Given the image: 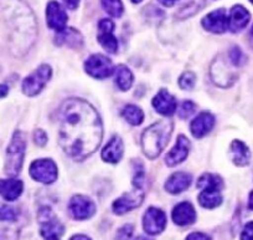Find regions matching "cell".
<instances>
[{
  "mask_svg": "<svg viewBox=\"0 0 253 240\" xmlns=\"http://www.w3.org/2000/svg\"><path fill=\"white\" fill-rule=\"evenodd\" d=\"M103 126L99 115L88 102L69 99L58 111V143L75 161H84L101 144Z\"/></svg>",
  "mask_w": 253,
  "mask_h": 240,
  "instance_id": "6da1fadb",
  "label": "cell"
},
{
  "mask_svg": "<svg viewBox=\"0 0 253 240\" xmlns=\"http://www.w3.org/2000/svg\"><path fill=\"white\" fill-rule=\"evenodd\" d=\"M172 132V122L162 120L148 127L142 134V148L145 156L154 159L160 156L169 142Z\"/></svg>",
  "mask_w": 253,
  "mask_h": 240,
  "instance_id": "7a4b0ae2",
  "label": "cell"
},
{
  "mask_svg": "<svg viewBox=\"0 0 253 240\" xmlns=\"http://www.w3.org/2000/svg\"><path fill=\"white\" fill-rule=\"evenodd\" d=\"M26 149V138L23 132L16 131L6 149L5 173L11 178L16 177L20 173L24 163Z\"/></svg>",
  "mask_w": 253,
  "mask_h": 240,
  "instance_id": "3957f363",
  "label": "cell"
},
{
  "mask_svg": "<svg viewBox=\"0 0 253 240\" xmlns=\"http://www.w3.org/2000/svg\"><path fill=\"white\" fill-rule=\"evenodd\" d=\"M40 223V233L45 240H60L65 233V228L48 207H42L38 214Z\"/></svg>",
  "mask_w": 253,
  "mask_h": 240,
  "instance_id": "277c9868",
  "label": "cell"
},
{
  "mask_svg": "<svg viewBox=\"0 0 253 240\" xmlns=\"http://www.w3.org/2000/svg\"><path fill=\"white\" fill-rule=\"evenodd\" d=\"M52 70L48 65H41L23 81V92L29 97L40 94L51 78Z\"/></svg>",
  "mask_w": 253,
  "mask_h": 240,
  "instance_id": "5b68a950",
  "label": "cell"
},
{
  "mask_svg": "<svg viewBox=\"0 0 253 240\" xmlns=\"http://www.w3.org/2000/svg\"><path fill=\"white\" fill-rule=\"evenodd\" d=\"M29 172L34 180L43 183V184H51L57 180V167H56V163L50 158L34 161Z\"/></svg>",
  "mask_w": 253,
  "mask_h": 240,
  "instance_id": "8992f818",
  "label": "cell"
},
{
  "mask_svg": "<svg viewBox=\"0 0 253 240\" xmlns=\"http://www.w3.org/2000/svg\"><path fill=\"white\" fill-rule=\"evenodd\" d=\"M84 70L91 77L103 80V78L109 77L114 72V66L111 59L101 55V54H94L86 60Z\"/></svg>",
  "mask_w": 253,
  "mask_h": 240,
  "instance_id": "52a82bcc",
  "label": "cell"
},
{
  "mask_svg": "<svg viewBox=\"0 0 253 240\" xmlns=\"http://www.w3.org/2000/svg\"><path fill=\"white\" fill-rule=\"evenodd\" d=\"M145 192L143 188L134 187V189L129 193H124L122 197H119L116 202L113 203V212L116 214L122 215L124 213H128L130 210L139 207L144 200Z\"/></svg>",
  "mask_w": 253,
  "mask_h": 240,
  "instance_id": "ba28073f",
  "label": "cell"
},
{
  "mask_svg": "<svg viewBox=\"0 0 253 240\" xmlns=\"http://www.w3.org/2000/svg\"><path fill=\"white\" fill-rule=\"evenodd\" d=\"M143 227H144L147 234H160L167 227V215L159 208L150 207L145 212L144 218H143Z\"/></svg>",
  "mask_w": 253,
  "mask_h": 240,
  "instance_id": "9c48e42d",
  "label": "cell"
},
{
  "mask_svg": "<svg viewBox=\"0 0 253 240\" xmlns=\"http://www.w3.org/2000/svg\"><path fill=\"white\" fill-rule=\"evenodd\" d=\"M70 213L77 220H84L91 218L96 213V205L84 195H75L71 198L69 204Z\"/></svg>",
  "mask_w": 253,
  "mask_h": 240,
  "instance_id": "30bf717a",
  "label": "cell"
},
{
  "mask_svg": "<svg viewBox=\"0 0 253 240\" xmlns=\"http://www.w3.org/2000/svg\"><path fill=\"white\" fill-rule=\"evenodd\" d=\"M67 20H69V16H67L65 9L61 6V4H58L57 1H50L47 4L46 23H47L48 28L53 29L57 33H61V31L66 29Z\"/></svg>",
  "mask_w": 253,
  "mask_h": 240,
  "instance_id": "8fae6325",
  "label": "cell"
},
{
  "mask_svg": "<svg viewBox=\"0 0 253 240\" xmlns=\"http://www.w3.org/2000/svg\"><path fill=\"white\" fill-rule=\"evenodd\" d=\"M114 23L109 19H102L98 23V39L99 44L103 46L106 51L111 54H116L118 51V40L113 35Z\"/></svg>",
  "mask_w": 253,
  "mask_h": 240,
  "instance_id": "7c38bea8",
  "label": "cell"
},
{
  "mask_svg": "<svg viewBox=\"0 0 253 240\" xmlns=\"http://www.w3.org/2000/svg\"><path fill=\"white\" fill-rule=\"evenodd\" d=\"M203 26L213 34H222L228 29V16L225 9H217L203 19Z\"/></svg>",
  "mask_w": 253,
  "mask_h": 240,
  "instance_id": "4fadbf2b",
  "label": "cell"
},
{
  "mask_svg": "<svg viewBox=\"0 0 253 240\" xmlns=\"http://www.w3.org/2000/svg\"><path fill=\"white\" fill-rule=\"evenodd\" d=\"M190 149V141L185 136L180 134L177 137L176 144L170 149L169 153L165 157V163L168 167H174V166L180 165L186 159Z\"/></svg>",
  "mask_w": 253,
  "mask_h": 240,
  "instance_id": "5bb4252c",
  "label": "cell"
},
{
  "mask_svg": "<svg viewBox=\"0 0 253 240\" xmlns=\"http://www.w3.org/2000/svg\"><path fill=\"white\" fill-rule=\"evenodd\" d=\"M215 116L210 112H201L198 117L193 120L190 124V131L195 138H203L206 134L212 131L215 126Z\"/></svg>",
  "mask_w": 253,
  "mask_h": 240,
  "instance_id": "9a60e30c",
  "label": "cell"
},
{
  "mask_svg": "<svg viewBox=\"0 0 253 240\" xmlns=\"http://www.w3.org/2000/svg\"><path fill=\"white\" fill-rule=\"evenodd\" d=\"M153 106L158 114L163 116H171L176 111L177 102L172 95L169 94V91L165 89H162L158 92L157 96L153 99Z\"/></svg>",
  "mask_w": 253,
  "mask_h": 240,
  "instance_id": "2e32d148",
  "label": "cell"
},
{
  "mask_svg": "<svg viewBox=\"0 0 253 240\" xmlns=\"http://www.w3.org/2000/svg\"><path fill=\"white\" fill-rule=\"evenodd\" d=\"M211 76L216 85L221 87H228L235 82L236 75L228 67L225 61H215L211 67Z\"/></svg>",
  "mask_w": 253,
  "mask_h": 240,
  "instance_id": "e0dca14e",
  "label": "cell"
},
{
  "mask_svg": "<svg viewBox=\"0 0 253 240\" xmlns=\"http://www.w3.org/2000/svg\"><path fill=\"white\" fill-rule=\"evenodd\" d=\"M172 220L179 227H186L195 223L196 212L189 202H181L172 209Z\"/></svg>",
  "mask_w": 253,
  "mask_h": 240,
  "instance_id": "ac0fdd59",
  "label": "cell"
},
{
  "mask_svg": "<svg viewBox=\"0 0 253 240\" xmlns=\"http://www.w3.org/2000/svg\"><path fill=\"white\" fill-rule=\"evenodd\" d=\"M251 20V14L245 6L235 5L230 11L228 16V29L232 33H240L248 25Z\"/></svg>",
  "mask_w": 253,
  "mask_h": 240,
  "instance_id": "d6986e66",
  "label": "cell"
},
{
  "mask_svg": "<svg viewBox=\"0 0 253 240\" xmlns=\"http://www.w3.org/2000/svg\"><path fill=\"white\" fill-rule=\"evenodd\" d=\"M124 146L121 137L114 136L102 151V159L108 163H118L123 157Z\"/></svg>",
  "mask_w": 253,
  "mask_h": 240,
  "instance_id": "ffe728a7",
  "label": "cell"
},
{
  "mask_svg": "<svg viewBox=\"0 0 253 240\" xmlns=\"http://www.w3.org/2000/svg\"><path fill=\"white\" fill-rule=\"evenodd\" d=\"M24 184L21 180L15 178H8V180H0V195L8 202L18 199L23 193Z\"/></svg>",
  "mask_w": 253,
  "mask_h": 240,
  "instance_id": "44dd1931",
  "label": "cell"
},
{
  "mask_svg": "<svg viewBox=\"0 0 253 240\" xmlns=\"http://www.w3.org/2000/svg\"><path fill=\"white\" fill-rule=\"evenodd\" d=\"M191 176L186 172H177L174 173L169 180L165 183V189L171 194H179V193L184 192L191 184Z\"/></svg>",
  "mask_w": 253,
  "mask_h": 240,
  "instance_id": "7402d4cb",
  "label": "cell"
},
{
  "mask_svg": "<svg viewBox=\"0 0 253 240\" xmlns=\"http://www.w3.org/2000/svg\"><path fill=\"white\" fill-rule=\"evenodd\" d=\"M230 156L231 159H232V162L236 166H238V167H245V166H247L250 163L251 152L248 149V147L242 141L235 139L231 143Z\"/></svg>",
  "mask_w": 253,
  "mask_h": 240,
  "instance_id": "603a6c76",
  "label": "cell"
},
{
  "mask_svg": "<svg viewBox=\"0 0 253 240\" xmlns=\"http://www.w3.org/2000/svg\"><path fill=\"white\" fill-rule=\"evenodd\" d=\"M56 44L57 45H67L71 48H81L84 44L82 35L75 29L69 28L62 30L61 33H57L56 35Z\"/></svg>",
  "mask_w": 253,
  "mask_h": 240,
  "instance_id": "cb8c5ba5",
  "label": "cell"
},
{
  "mask_svg": "<svg viewBox=\"0 0 253 240\" xmlns=\"http://www.w3.org/2000/svg\"><path fill=\"white\" fill-rule=\"evenodd\" d=\"M199 203L201 207L212 209V208L218 207L222 203V195H221L220 189L217 188H204L203 192L199 194Z\"/></svg>",
  "mask_w": 253,
  "mask_h": 240,
  "instance_id": "d4e9b609",
  "label": "cell"
},
{
  "mask_svg": "<svg viewBox=\"0 0 253 240\" xmlns=\"http://www.w3.org/2000/svg\"><path fill=\"white\" fill-rule=\"evenodd\" d=\"M114 75H116V84L122 91H126L132 87L134 77L129 68L124 65H119L118 67L114 68Z\"/></svg>",
  "mask_w": 253,
  "mask_h": 240,
  "instance_id": "484cf974",
  "label": "cell"
},
{
  "mask_svg": "<svg viewBox=\"0 0 253 240\" xmlns=\"http://www.w3.org/2000/svg\"><path fill=\"white\" fill-rule=\"evenodd\" d=\"M122 116L132 126H139L144 121V112H143V110L140 107L134 106V105H128V106L124 107L123 111H122Z\"/></svg>",
  "mask_w": 253,
  "mask_h": 240,
  "instance_id": "4316f807",
  "label": "cell"
},
{
  "mask_svg": "<svg viewBox=\"0 0 253 240\" xmlns=\"http://www.w3.org/2000/svg\"><path fill=\"white\" fill-rule=\"evenodd\" d=\"M196 185H198V188H203V189L204 188H217L221 190L223 188V180L218 176L206 173L199 178Z\"/></svg>",
  "mask_w": 253,
  "mask_h": 240,
  "instance_id": "83f0119b",
  "label": "cell"
},
{
  "mask_svg": "<svg viewBox=\"0 0 253 240\" xmlns=\"http://www.w3.org/2000/svg\"><path fill=\"white\" fill-rule=\"evenodd\" d=\"M101 4L104 10L113 18H121L124 11L122 0H101Z\"/></svg>",
  "mask_w": 253,
  "mask_h": 240,
  "instance_id": "f1b7e54d",
  "label": "cell"
},
{
  "mask_svg": "<svg viewBox=\"0 0 253 240\" xmlns=\"http://www.w3.org/2000/svg\"><path fill=\"white\" fill-rule=\"evenodd\" d=\"M196 82V76L194 72H190V71H186V72L182 73L179 78V86L181 87L182 90H191L194 86H195Z\"/></svg>",
  "mask_w": 253,
  "mask_h": 240,
  "instance_id": "f546056e",
  "label": "cell"
},
{
  "mask_svg": "<svg viewBox=\"0 0 253 240\" xmlns=\"http://www.w3.org/2000/svg\"><path fill=\"white\" fill-rule=\"evenodd\" d=\"M228 56H230V62L233 66H237V67H240L246 62V56L243 55L242 50L238 46H233L230 50V55Z\"/></svg>",
  "mask_w": 253,
  "mask_h": 240,
  "instance_id": "4dcf8cb0",
  "label": "cell"
},
{
  "mask_svg": "<svg viewBox=\"0 0 253 240\" xmlns=\"http://www.w3.org/2000/svg\"><path fill=\"white\" fill-rule=\"evenodd\" d=\"M16 219V210L13 207L0 204V220L3 222H14Z\"/></svg>",
  "mask_w": 253,
  "mask_h": 240,
  "instance_id": "1f68e13d",
  "label": "cell"
},
{
  "mask_svg": "<svg viewBox=\"0 0 253 240\" xmlns=\"http://www.w3.org/2000/svg\"><path fill=\"white\" fill-rule=\"evenodd\" d=\"M196 111V105L193 101H184L179 107V116L181 119H187Z\"/></svg>",
  "mask_w": 253,
  "mask_h": 240,
  "instance_id": "d6a6232c",
  "label": "cell"
},
{
  "mask_svg": "<svg viewBox=\"0 0 253 240\" xmlns=\"http://www.w3.org/2000/svg\"><path fill=\"white\" fill-rule=\"evenodd\" d=\"M133 230H134L133 225H130V224L124 225V227H122L121 229L117 232L116 240H129L130 237H132V234H133Z\"/></svg>",
  "mask_w": 253,
  "mask_h": 240,
  "instance_id": "836d02e7",
  "label": "cell"
},
{
  "mask_svg": "<svg viewBox=\"0 0 253 240\" xmlns=\"http://www.w3.org/2000/svg\"><path fill=\"white\" fill-rule=\"evenodd\" d=\"M34 139H35V143L38 144V146L43 147L46 144V142H47V134H46L45 131H42V129H36V131L34 132Z\"/></svg>",
  "mask_w": 253,
  "mask_h": 240,
  "instance_id": "e575fe53",
  "label": "cell"
},
{
  "mask_svg": "<svg viewBox=\"0 0 253 240\" xmlns=\"http://www.w3.org/2000/svg\"><path fill=\"white\" fill-rule=\"evenodd\" d=\"M241 240H253V222L247 223L241 233Z\"/></svg>",
  "mask_w": 253,
  "mask_h": 240,
  "instance_id": "d590c367",
  "label": "cell"
},
{
  "mask_svg": "<svg viewBox=\"0 0 253 240\" xmlns=\"http://www.w3.org/2000/svg\"><path fill=\"white\" fill-rule=\"evenodd\" d=\"M186 240H210V237L203 233H191L186 237Z\"/></svg>",
  "mask_w": 253,
  "mask_h": 240,
  "instance_id": "8d00e7d4",
  "label": "cell"
},
{
  "mask_svg": "<svg viewBox=\"0 0 253 240\" xmlns=\"http://www.w3.org/2000/svg\"><path fill=\"white\" fill-rule=\"evenodd\" d=\"M63 3H65V5H66L69 9L75 10V9L77 8V5H79L80 0H63Z\"/></svg>",
  "mask_w": 253,
  "mask_h": 240,
  "instance_id": "74e56055",
  "label": "cell"
},
{
  "mask_svg": "<svg viewBox=\"0 0 253 240\" xmlns=\"http://www.w3.org/2000/svg\"><path fill=\"white\" fill-rule=\"evenodd\" d=\"M158 1H159L160 4H163V5H164V6H168V8H169V6L174 5V4L176 3L177 0H158Z\"/></svg>",
  "mask_w": 253,
  "mask_h": 240,
  "instance_id": "f35d334b",
  "label": "cell"
},
{
  "mask_svg": "<svg viewBox=\"0 0 253 240\" xmlns=\"http://www.w3.org/2000/svg\"><path fill=\"white\" fill-rule=\"evenodd\" d=\"M9 92V87L6 85H0V97H5Z\"/></svg>",
  "mask_w": 253,
  "mask_h": 240,
  "instance_id": "ab89813d",
  "label": "cell"
},
{
  "mask_svg": "<svg viewBox=\"0 0 253 240\" xmlns=\"http://www.w3.org/2000/svg\"><path fill=\"white\" fill-rule=\"evenodd\" d=\"M70 240H91L88 237H86V235H75V237H72Z\"/></svg>",
  "mask_w": 253,
  "mask_h": 240,
  "instance_id": "60d3db41",
  "label": "cell"
},
{
  "mask_svg": "<svg viewBox=\"0 0 253 240\" xmlns=\"http://www.w3.org/2000/svg\"><path fill=\"white\" fill-rule=\"evenodd\" d=\"M248 207H250V209L253 210V192H251V194H250V200H248Z\"/></svg>",
  "mask_w": 253,
  "mask_h": 240,
  "instance_id": "b9f144b4",
  "label": "cell"
},
{
  "mask_svg": "<svg viewBox=\"0 0 253 240\" xmlns=\"http://www.w3.org/2000/svg\"><path fill=\"white\" fill-rule=\"evenodd\" d=\"M250 43L253 48V26H252V29H251V33H250Z\"/></svg>",
  "mask_w": 253,
  "mask_h": 240,
  "instance_id": "7bdbcfd3",
  "label": "cell"
},
{
  "mask_svg": "<svg viewBox=\"0 0 253 240\" xmlns=\"http://www.w3.org/2000/svg\"><path fill=\"white\" fill-rule=\"evenodd\" d=\"M135 240H152V239H149V238L147 237H138Z\"/></svg>",
  "mask_w": 253,
  "mask_h": 240,
  "instance_id": "ee69618b",
  "label": "cell"
},
{
  "mask_svg": "<svg viewBox=\"0 0 253 240\" xmlns=\"http://www.w3.org/2000/svg\"><path fill=\"white\" fill-rule=\"evenodd\" d=\"M130 1L134 4H138V3H140V1H143V0H130Z\"/></svg>",
  "mask_w": 253,
  "mask_h": 240,
  "instance_id": "f6af8a7d",
  "label": "cell"
},
{
  "mask_svg": "<svg viewBox=\"0 0 253 240\" xmlns=\"http://www.w3.org/2000/svg\"><path fill=\"white\" fill-rule=\"evenodd\" d=\"M250 1H251V3H252V4H253V0H250Z\"/></svg>",
  "mask_w": 253,
  "mask_h": 240,
  "instance_id": "bcb514c9",
  "label": "cell"
}]
</instances>
